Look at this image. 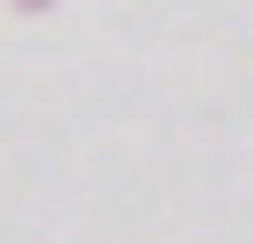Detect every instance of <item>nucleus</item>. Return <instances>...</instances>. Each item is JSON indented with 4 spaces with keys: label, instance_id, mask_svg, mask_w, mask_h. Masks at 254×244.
I'll use <instances>...</instances> for the list:
<instances>
[]
</instances>
